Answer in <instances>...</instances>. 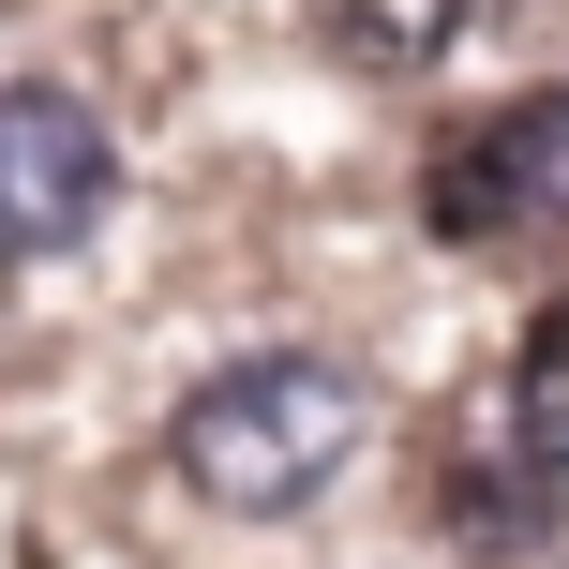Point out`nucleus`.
I'll list each match as a JSON object with an SVG mask.
<instances>
[{"mask_svg": "<svg viewBox=\"0 0 569 569\" xmlns=\"http://www.w3.org/2000/svg\"><path fill=\"white\" fill-rule=\"evenodd\" d=\"M120 196V150L76 90H0V256H76Z\"/></svg>", "mask_w": 569, "mask_h": 569, "instance_id": "nucleus-2", "label": "nucleus"}, {"mask_svg": "<svg viewBox=\"0 0 569 569\" xmlns=\"http://www.w3.org/2000/svg\"><path fill=\"white\" fill-rule=\"evenodd\" d=\"M360 450H375V390H360L345 360H315V345L226 360V375L166 420L180 495H196V510H226V525H284V510H315Z\"/></svg>", "mask_w": 569, "mask_h": 569, "instance_id": "nucleus-1", "label": "nucleus"}, {"mask_svg": "<svg viewBox=\"0 0 569 569\" xmlns=\"http://www.w3.org/2000/svg\"><path fill=\"white\" fill-rule=\"evenodd\" d=\"M465 16H480V0H330V46L375 60V76H420V60L465 46Z\"/></svg>", "mask_w": 569, "mask_h": 569, "instance_id": "nucleus-4", "label": "nucleus"}, {"mask_svg": "<svg viewBox=\"0 0 569 569\" xmlns=\"http://www.w3.org/2000/svg\"><path fill=\"white\" fill-rule=\"evenodd\" d=\"M510 435H525V465L569 480V315L525 330V360H510Z\"/></svg>", "mask_w": 569, "mask_h": 569, "instance_id": "nucleus-5", "label": "nucleus"}, {"mask_svg": "<svg viewBox=\"0 0 569 569\" xmlns=\"http://www.w3.org/2000/svg\"><path fill=\"white\" fill-rule=\"evenodd\" d=\"M0 270H16V256H0Z\"/></svg>", "mask_w": 569, "mask_h": 569, "instance_id": "nucleus-6", "label": "nucleus"}, {"mask_svg": "<svg viewBox=\"0 0 569 569\" xmlns=\"http://www.w3.org/2000/svg\"><path fill=\"white\" fill-rule=\"evenodd\" d=\"M420 196H435L450 240H510V226H555V240H569V90H525L495 136L435 150Z\"/></svg>", "mask_w": 569, "mask_h": 569, "instance_id": "nucleus-3", "label": "nucleus"}]
</instances>
